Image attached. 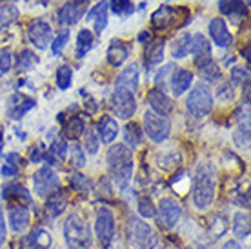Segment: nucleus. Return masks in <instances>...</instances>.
<instances>
[{"mask_svg":"<svg viewBox=\"0 0 251 249\" xmlns=\"http://www.w3.org/2000/svg\"><path fill=\"white\" fill-rule=\"evenodd\" d=\"M68 40H69V31L58 33L57 38H53V42H51V51H53L55 55H58V53L64 50V46L68 44Z\"/></svg>","mask_w":251,"mask_h":249,"instance_id":"nucleus-47","label":"nucleus"},{"mask_svg":"<svg viewBox=\"0 0 251 249\" xmlns=\"http://www.w3.org/2000/svg\"><path fill=\"white\" fill-rule=\"evenodd\" d=\"M209 37H211V40L215 42L217 48H224L226 50V48H229L233 44L231 33L227 29L224 19H220V17H217V19L209 22Z\"/></svg>","mask_w":251,"mask_h":249,"instance_id":"nucleus-15","label":"nucleus"},{"mask_svg":"<svg viewBox=\"0 0 251 249\" xmlns=\"http://www.w3.org/2000/svg\"><path fill=\"white\" fill-rule=\"evenodd\" d=\"M191 82H193V73L191 71H188V69H175V73L171 75L170 80V89L173 97H180V95L186 93L189 86H191Z\"/></svg>","mask_w":251,"mask_h":249,"instance_id":"nucleus-20","label":"nucleus"},{"mask_svg":"<svg viewBox=\"0 0 251 249\" xmlns=\"http://www.w3.org/2000/svg\"><path fill=\"white\" fill-rule=\"evenodd\" d=\"M66 155H68V144H66V140H62V138H57L55 142L51 144L50 151L42 155V158H46L48 164L55 166V164L62 162L64 158H66Z\"/></svg>","mask_w":251,"mask_h":249,"instance_id":"nucleus-27","label":"nucleus"},{"mask_svg":"<svg viewBox=\"0 0 251 249\" xmlns=\"http://www.w3.org/2000/svg\"><path fill=\"white\" fill-rule=\"evenodd\" d=\"M231 80L235 82V84H242L244 80H248V69L233 68L231 69Z\"/></svg>","mask_w":251,"mask_h":249,"instance_id":"nucleus-49","label":"nucleus"},{"mask_svg":"<svg viewBox=\"0 0 251 249\" xmlns=\"http://www.w3.org/2000/svg\"><path fill=\"white\" fill-rule=\"evenodd\" d=\"M173 71H175V66H173V64H168V66H164L162 69H158L157 75H155V82L158 84V89H162V82L166 80L168 75L173 73Z\"/></svg>","mask_w":251,"mask_h":249,"instance_id":"nucleus-48","label":"nucleus"},{"mask_svg":"<svg viewBox=\"0 0 251 249\" xmlns=\"http://www.w3.org/2000/svg\"><path fill=\"white\" fill-rule=\"evenodd\" d=\"M99 146H100V138L97 135V131L93 127H86L84 129V148H86V151L95 155L99 151Z\"/></svg>","mask_w":251,"mask_h":249,"instance_id":"nucleus-39","label":"nucleus"},{"mask_svg":"<svg viewBox=\"0 0 251 249\" xmlns=\"http://www.w3.org/2000/svg\"><path fill=\"white\" fill-rule=\"evenodd\" d=\"M64 237L71 249H89L91 248V231L88 222L80 215H69L64 222Z\"/></svg>","mask_w":251,"mask_h":249,"instance_id":"nucleus-3","label":"nucleus"},{"mask_svg":"<svg viewBox=\"0 0 251 249\" xmlns=\"http://www.w3.org/2000/svg\"><path fill=\"white\" fill-rule=\"evenodd\" d=\"M199 71H201V78H204L206 82H217L220 80V68L213 60L199 66Z\"/></svg>","mask_w":251,"mask_h":249,"instance_id":"nucleus-38","label":"nucleus"},{"mask_svg":"<svg viewBox=\"0 0 251 249\" xmlns=\"http://www.w3.org/2000/svg\"><path fill=\"white\" fill-rule=\"evenodd\" d=\"M29 158H31L33 164H38V162H40V160H42V148H33Z\"/></svg>","mask_w":251,"mask_h":249,"instance_id":"nucleus-53","label":"nucleus"},{"mask_svg":"<svg viewBox=\"0 0 251 249\" xmlns=\"http://www.w3.org/2000/svg\"><path fill=\"white\" fill-rule=\"evenodd\" d=\"M33 186L38 197H48L58 189V174L51 168H40L33 176Z\"/></svg>","mask_w":251,"mask_h":249,"instance_id":"nucleus-12","label":"nucleus"},{"mask_svg":"<svg viewBox=\"0 0 251 249\" xmlns=\"http://www.w3.org/2000/svg\"><path fill=\"white\" fill-rule=\"evenodd\" d=\"M148 104H150L151 111L157 113V115H162V117H168L173 111V100L158 87L151 89L148 93Z\"/></svg>","mask_w":251,"mask_h":249,"instance_id":"nucleus-14","label":"nucleus"},{"mask_svg":"<svg viewBox=\"0 0 251 249\" xmlns=\"http://www.w3.org/2000/svg\"><path fill=\"white\" fill-rule=\"evenodd\" d=\"M115 215L109 207H99L97 220H95V235L99 238L102 249H107L115 237Z\"/></svg>","mask_w":251,"mask_h":249,"instance_id":"nucleus-6","label":"nucleus"},{"mask_svg":"<svg viewBox=\"0 0 251 249\" xmlns=\"http://www.w3.org/2000/svg\"><path fill=\"white\" fill-rule=\"evenodd\" d=\"M64 124V135L69 140H76L78 137L84 135V129H86V124H84V119H80L78 115L71 117L68 122H62Z\"/></svg>","mask_w":251,"mask_h":249,"instance_id":"nucleus-30","label":"nucleus"},{"mask_svg":"<svg viewBox=\"0 0 251 249\" xmlns=\"http://www.w3.org/2000/svg\"><path fill=\"white\" fill-rule=\"evenodd\" d=\"M197 249H209V248H207V246H204V244H199V246H197Z\"/></svg>","mask_w":251,"mask_h":249,"instance_id":"nucleus-59","label":"nucleus"},{"mask_svg":"<svg viewBox=\"0 0 251 249\" xmlns=\"http://www.w3.org/2000/svg\"><path fill=\"white\" fill-rule=\"evenodd\" d=\"M186 9L188 7H173L164 4V6H160L158 9L153 11V15H151V24H153V27H157V29H170V27L176 25V19H180L178 15L184 13Z\"/></svg>","mask_w":251,"mask_h":249,"instance_id":"nucleus-11","label":"nucleus"},{"mask_svg":"<svg viewBox=\"0 0 251 249\" xmlns=\"http://www.w3.org/2000/svg\"><path fill=\"white\" fill-rule=\"evenodd\" d=\"M19 17H20V13L15 6H9V4H6V6H0V25L13 24V22L19 19Z\"/></svg>","mask_w":251,"mask_h":249,"instance_id":"nucleus-44","label":"nucleus"},{"mask_svg":"<svg viewBox=\"0 0 251 249\" xmlns=\"http://www.w3.org/2000/svg\"><path fill=\"white\" fill-rule=\"evenodd\" d=\"M37 62H38V56L31 50H24L19 56V69L20 71H29V69H33L37 66Z\"/></svg>","mask_w":251,"mask_h":249,"instance_id":"nucleus-43","label":"nucleus"},{"mask_svg":"<svg viewBox=\"0 0 251 249\" xmlns=\"http://www.w3.org/2000/svg\"><path fill=\"white\" fill-rule=\"evenodd\" d=\"M6 242V220H4V213L0 209V248Z\"/></svg>","mask_w":251,"mask_h":249,"instance_id":"nucleus-52","label":"nucleus"},{"mask_svg":"<svg viewBox=\"0 0 251 249\" xmlns=\"http://www.w3.org/2000/svg\"><path fill=\"white\" fill-rule=\"evenodd\" d=\"M27 37L29 42L37 48V50H48L53 42V31H51V25L46 20H33L31 24L27 25Z\"/></svg>","mask_w":251,"mask_h":249,"instance_id":"nucleus-9","label":"nucleus"},{"mask_svg":"<svg viewBox=\"0 0 251 249\" xmlns=\"http://www.w3.org/2000/svg\"><path fill=\"white\" fill-rule=\"evenodd\" d=\"M86 106H88L89 113H97V102L93 99H89V104H86Z\"/></svg>","mask_w":251,"mask_h":249,"instance_id":"nucleus-56","label":"nucleus"},{"mask_svg":"<svg viewBox=\"0 0 251 249\" xmlns=\"http://www.w3.org/2000/svg\"><path fill=\"white\" fill-rule=\"evenodd\" d=\"M144 131H146V135H148V138H150L151 142L160 144L170 137L171 122H170L168 117L157 115V113H153L150 109V111L144 113Z\"/></svg>","mask_w":251,"mask_h":249,"instance_id":"nucleus-7","label":"nucleus"},{"mask_svg":"<svg viewBox=\"0 0 251 249\" xmlns=\"http://www.w3.org/2000/svg\"><path fill=\"white\" fill-rule=\"evenodd\" d=\"M219 9L222 15L237 22V19H246V6L244 0H220Z\"/></svg>","mask_w":251,"mask_h":249,"instance_id":"nucleus-25","label":"nucleus"},{"mask_svg":"<svg viewBox=\"0 0 251 249\" xmlns=\"http://www.w3.org/2000/svg\"><path fill=\"white\" fill-rule=\"evenodd\" d=\"M109 104H111V111L115 113V117L122 120H129L137 111V100L133 93L124 91V89H115L109 99Z\"/></svg>","mask_w":251,"mask_h":249,"instance_id":"nucleus-8","label":"nucleus"},{"mask_svg":"<svg viewBox=\"0 0 251 249\" xmlns=\"http://www.w3.org/2000/svg\"><path fill=\"white\" fill-rule=\"evenodd\" d=\"M107 0H100L95 7H91L88 13H86V19L93 20L95 22V33L100 35L107 25Z\"/></svg>","mask_w":251,"mask_h":249,"instance_id":"nucleus-22","label":"nucleus"},{"mask_svg":"<svg viewBox=\"0 0 251 249\" xmlns=\"http://www.w3.org/2000/svg\"><path fill=\"white\" fill-rule=\"evenodd\" d=\"M0 149H2V131H0Z\"/></svg>","mask_w":251,"mask_h":249,"instance_id":"nucleus-60","label":"nucleus"},{"mask_svg":"<svg viewBox=\"0 0 251 249\" xmlns=\"http://www.w3.org/2000/svg\"><path fill=\"white\" fill-rule=\"evenodd\" d=\"M164 46H166V38H157V40H150L148 44H144L142 56H144L146 68L150 69V68H153V66H158V64L162 62Z\"/></svg>","mask_w":251,"mask_h":249,"instance_id":"nucleus-17","label":"nucleus"},{"mask_svg":"<svg viewBox=\"0 0 251 249\" xmlns=\"http://www.w3.org/2000/svg\"><path fill=\"white\" fill-rule=\"evenodd\" d=\"M242 55H244V58H246V62L250 64V46H246L244 50H242Z\"/></svg>","mask_w":251,"mask_h":249,"instance_id":"nucleus-57","label":"nucleus"},{"mask_svg":"<svg viewBox=\"0 0 251 249\" xmlns=\"http://www.w3.org/2000/svg\"><path fill=\"white\" fill-rule=\"evenodd\" d=\"M13 66V55L9 50H0V76H4Z\"/></svg>","mask_w":251,"mask_h":249,"instance_id":"nucleus-46","label":"nucleus"},{"mask_svg":"<svg viewBox=\"0 0 251 249\" xmlns=\"http://www.w3.org/2000/svg\"><path fill=\"white\" fill-rule=\"evenodd\" d=\"M91 48H93V33L84 27L78 31V37H76V56L78 58L86 56L91 51Z\"/></svg>","mask_w":251,"mask_h":249,"instance_id":"nucleus-31","label":"nucleus"},{"mask_svg":"<svg viewBox=\"0 0 251 249\" xmlns=\"http://www.w3.org/2000/svg\"><path fill=\"white\" fill-rule=\"evenodd\" d=\"M66 206H68V197H66V193H64V191L57 189V191H53L51 195H48L44 211L50 218H57L64 213Z\"/></svg>","mask_w":251,"mask_h":249,"instance_id":"nucleus-21","label":"nucleus"},{"mask_svg":"<svg viewBox=\"0 0 251 249\" xmlns=\"http://www.w3.org/2000/svg\"><path fill=\"white\" fill-rule=\"evenodd\" d=\"M233 233L237 238L250 237V215L248 213H237L233 217Z\"/></svg>","mask_w":251,"mask_h":249,"instance_id":"nucleus-32","label":"nucleus"},{"mask_svg":"<svg viewBox=\"0 0 251 249\" xmlns=\"http://www.w3.org/2000/svg\"><path fill=\"white\" fill-rule=\"evenodd\" d=\"M137 40H138V42H140V44H148V42H150V40H151L150 31H146V29H144V31H140V33H138Z\"/></svg>","mask_w":251,"mask_h":249,"instance_id":"nucleus-54","label":"nucleus"},{"mask_svg":"<svg viewBox=\"0 0 251 249\" xmlns=\"http://www.w3.org/2000/svg\"><path fill=\"white\" fill-rule=\"evenodd\" d=\"M88 0H68L57 13V22L60 25H75L86 15Z\"/></svg>","mask_w":251,"mask_h":249,"instance_id":"nucleus-10","label":"nucleus"},{"mask_svg":"<svg viewBox=\"0 0 251 249\" xmlns=\"http://www.w3.org/2000/svg\"><path fill=\"white\" fill-rule=\"evenodd\" d=\"M4 199H9V197H22L24 200L29 202V193H27V189L24 186H20V184H9V186L4 187Z\"/></svg>","mask_w":251,"mask_h":249,"instance_id":"nucleus-45","label":"nucleus"},{"mask_svg":"<svg viewBox=\"0 0 251 249\" xmlns=\"http://www.w3.org/2000/svg\"><path fill=\"white\" fill-rule=\"evenodd\" d=\"M189 53H193L195 55V64H197V68L202 66V64H206L211 60V46L207 42V38L201 33H197L191 37V50Z\"/></svg>","mask_w":251,"mask_h":249,"instance_id":"nucleus-18","label":"nucleus"},{"mask_svg":"<svg viewBox=\"0 0 251 249\" xmlns=\"http://www.w3.org/2000/svg\"><path fill=\"white\" fill-rule=\"evenodd\" d=\"M97 135L104 144H111L115 142V138L119 137V124L117 120L111 119V117H102L97 124Z\"/></svg>","mask_w":251,"mask_h":249,"instance_id":"nucleus-24","label":"nucleus"},{"mask_svg":"<svg viewBox=\"0 0 251 249\" xmlns=\"http://www.w3.org/2000/svg\"><path fill=\"white\" fill-rule=\"evenodd\" d=\"M226 231H227V222L224 217H215L211 220L209 227H207V233H209V237L213 238V240H219Z\"/></svg>","mask_w":251,"mask_h":249,"instance_id":"nucleus-40","label":"nucleus"},{"mask_svg":"<svg viewBox=\"0 0 251 249\" xmlns=\"http://www.w3.org/2000/svg\"><path fill=\"white\" fill-rule=\"evenodd\" d=\"M68 151H69L71 164H73L76 169H80L86 166V151H84L82 146H78V144H71V148H68Z\"/></svg>","mask_w":251,"mask_h":249,"instance_id":"nucleus-41","label":"nucleus"},{"mask_svg":"<svg viewBox=\"0 0 251 249\" xmlns=\"http://www.w3.org/2000/svg\"><path fill=\"white\" fill-rule=\"evenodd\" d=\"M107 6L111 7V11L117 17H129L135 13V6H133L131 0H107Z\"/></svg>","mask_w":251,"mask_h":249,"instance_id":"nucleus-35","label":"nucleus"},{"mask_svg":"<svg viewBox=\"0 0 251 249\" xmlns=\"http://www.w3.org/2000/svg\"><path fill=\"white\" fill-rule=\"evenodd\" d=\"M35 107V100L22 97V95H15L9 100V119L20 120L27 111H31Z\"/></svg>","mask_w":251,"mask_h":249,"instance_id":"nucleus-23","label":"nucleus"},{"mask_svg":"<svg viewBox=\"0 0 251 249\" xmlns=\"http://www.w3.org/2000/svg\"><path fill=\"white\" fill-rule=\"evenodd\" d=\"M107 166L111 171V178L120 189L129 186L133 176V153L126 144H115L107 151Z\"/></svg>","mask_w":251,"mask_h":249,"instance_id":"nucleus-1","label":"nucleus"},{"mask_svg":"<svg viewBox=\"0 0 251 249\" xmlns=\"http://www.w3.org/2000/svg\"><path fill=\"white\" fill-rule=\"evenodd\" d=\"M138 82H140L138 64H129V68H126L119 75V78L115 80V89H124V91L135 93V89L138 87Z\"/></svg>","mask_w":251,"mask_h":249,"instance_id":"nucleus-16","label":"nucleus"},{"mask_svg":"<svg viewBox=\"0 0 251 249\" xmlns=\"http://www.w3.org/2000/svg\"><path fill=\"white\" fill-rule=\"evenodd\" d=\"M158 220H160V224L164 225V227H168V229H171V227H175L176 222L180 220V215H182V209H180V206L176 204L173 199H162L160 202H158Z\"/></svg>","mask_w":251,"mask_h":249,"instance_id":"nucleus-13","label":"nucleus"},{"mask_svg":"<svg viewBox=\"0 0 251 249\" xmlns=\"http://www.w3.org/2000/svg\"><path fill=\"white\" fill-rule=\"evenodd\" d=\"M217 189V168L211 162H204L199 166L193 182V202L199 209H207L215 200Z\"/></svg>","mask_w":251,"mask_h":249,"instance_id":"nucleus-2","label":"nucleus"},{"mask_svg":"<svg viewBox=\"0 0 251 249\" xmlns=\"http://www.w3.org/2000/svg\"><path fill=\"white\" fill-rule=\"evenodd\" d=\"M25 244H27V248H33V249H50L51 248V235L46 229L37 227V229L31 231V235H27Z\"/></svg>","mask_w":251,"mask_h":249,"instance_id":"nucleus-28","label":"nucleus"},{"mask_svg":"<svg viewBox=\"0 0 251 249\" xmlns=\"http://www.w3.org/2000/svg\"><path fill=\"white\" fill-rule=\"evenodd\" d=\"M37 4H42V6H48V4H50V0H37Z\"/></svg>","mask_w":251,"mask_h":249,"instance_id":"nucleus-58","label":"nucleus"},{"mask_svg":"<svg viewBox=\"0 0 251 249\" xmlns=\"http://www.w3.org/2000/svg\"><path fill=\"white\" fill-rule=\"evenodd\" d=\"M124 140L129 148H138L142 142V129L135 122H127L124 125Z\"/></svg>","mask_w":251,"mask_h":249,"instance_id":"nucleus-33","label":"nucleus"},{"mask_svg":"<svg viewBox=\"0 0 251 249\" xmlns=\"http://www.w3.org/2000/svg\"><path fill=\"white\" fill-rule=\"evenodd\" d=\"M138 215L142 218H153L157 217V207L153 204L150 197H140L138 199Z\"/></svg>","mask_w":251,"mask_h":249,"instance_id":"nucleus-42","label":"nucleus"},{"mask_svg":"<svg viewBox=\"0 0 251 249\" xmlns=\"http://www.w3.org/2000/svg\"><path fill=\"white\" fill-rule=\"evenodd\" d=\"M233 140L237 144V148H242V149L250 148V122H240L237 131L233 133Z\"/></svg>","mask_w":251,"mask_h":249,"instance_id":"nucleus-37","label":"nucleus"},{"mask_svg":"<svg viewBox=\"0 0 251 249\" xmlns=\"http://www.w3.org/2000/svg\"><path fill=\"white\" fill-rule=\"evenodd\" d=\"M219 99H220V100H227V102H229V100H233V86L226 84V86L220 87Z\"/></svg>","mask_w":251,"mask_h":249,"instance_id":"nucleus-50","label":"nucleus"},{"mask_svg":"<svg viewBox=\"0 0 251 249\" xmlns=\"http://www.w3.org/2000/svg\"><path fill=\"white\" fill-rule=\"evenodd\" d=\"M222 249H242V248H240L239 242H235V240H227V242L222 246Z\"/></svg>","mask_w":251,"mask_h":249,"instance_id":"nucleus-55","label":"nucleus"},{"mask_svg":"<svg viewBox=\"0 0 251 249\" xmlns=\"http://www.w3.org/2000/svg\"><path fill=\"white\" fill-rule=\"evenodd\" d=\"M189 50H191V35L189 33H182L173 40V46H171V56L180 60L184 56H188Z\"/></svg>","mask_w":251,"mask_h":249,"instance_id":"nucleus-29","label":"nucleus"},{"mask_svg":"<svg viewBox=\"0 0 251 249\" xmlns=\"http://www.w3.org/2000/svg\"><path fill=\"white\" fill-rule=\"evenodd\" d=\"M213 109V93L206 84H199L195 86L188 95L186 100V111L193 117V119H202L207 117Z\"/></svg>","mask_w":251,"mask_h":249,"instance_id":"nucleus-5","label":"nucleus"},{"mask_svg":"<svg viewBox=\"0 0 251 249\" xmlns=\"http://www.w3.org/2000/svg\"><path fill=\"white\" fill-rule=\"evenodd\" d=\"M29 224V211L24 206H15L9 209V225L13 231L22 233Z\"/></svg>","mask_w":251,"mask_h":249,"instance_id":"nucleus-26","label":"nucleus"},{"mask_svg":"<svg viewBox=\"0 0 251 249\" xmlns=\"http://www.w3.org/2000/svg\"><path fill=\"white\" fill-rule=\"evenodd\" d=\"M69 184H71V187H73L75 191H78L80 195H89L91 191H93V184H91V180H89L88 176H84L82 173L69 174Z\"/></svg>","mask_w":251,"mask_h":249,"instance_id":"nucleus-34","label":"nucleus"},{"mask_svg":"<svg viewBox=\"0 0 251 249\" xmlns=\"http://www.w3.org/2000/svg\"><path fill=\"white\" fill-rule=\"evenodd\" d=\"M129 55V44L122 38H113L109 48H107V62L113 68H120L127 60Z\"/></svg>","mask_w":251,"mask_h":249,"instance_id":"nucleus-19","label":"nucleus"},{"mask_svg":"<svg viewBox=\"0 0 251 249\" xmlns=\"http://www.w3.org/2000/svg\"><path fill=\"white\" fill-rule=\"evenodd\" d=\"M55 82H57V87L60 91H66L71 86V82H73V69L66 66V64L60 66L57 69V73H55Z\"/></svg>","mask_w":251,"mask_h":249,"instance_id":"nucleus-36","label":"nucleus"},{"mask_svg":"<svg viewBox=\"0 0 251 249\" xmlns=\"http://www.w3.org/2000/svg\"><path fill=\"white\" fill-rule=\"evenodd\" d=\"M127 238L137 249H155L158 246V237L151 225L138 217H129L127 220Z\"/></svg>","mask_w":251,"mask_h":249,"instance_id":"nucleus-4","label":"nucleus"},{"mask_svg":"<svg viewBox=\"0 0 251 249\" xmlns=\"http://www.w3.org/2000/svg\"><path fill=\"white\" fill-rule=\"evenodd\" d=\"M0 173L4 174V176H15V174L19 173V168H17V166H11V164H4L2 169H0Z\"/></svg>","mask_w":251,"mask_h":249,"instance_id":"nucleus-51","label":"nucleus"}]
</instances>
